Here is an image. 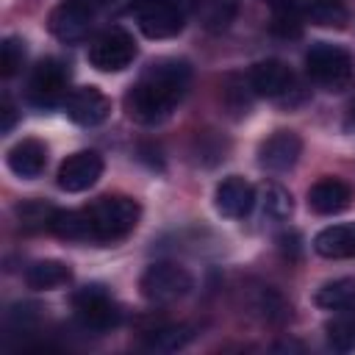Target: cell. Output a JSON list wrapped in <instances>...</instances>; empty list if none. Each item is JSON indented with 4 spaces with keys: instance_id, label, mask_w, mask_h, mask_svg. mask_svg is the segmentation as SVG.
<instances>
[{
    "instance_id": "cell-10",
    "label": "cell",
    "mask_w": 355,
    "mask_h": 355,
    "mask_svg": "<svg viewBox=\"0 0 355 355\" xmlns=\"http://www.w3.org/2000/svg\"><path fill=\"white\" fill-rule=\"evenodd\" d=\"M64 111L72 122L92 128V125L105 122V116L111 114V100L97 86H80L64 97Z\"/></svg>"
},
{
    "instance_id": "cell-6",
    "label": "cell",
    "mask_w": 355,
    "mask_h": 355,
    "mask_svg": "<svg viewBox=\"0 0 355 355\" xmlns=\"http://www.w3.org/2000/svg\"><path fill=\"white\" fill-rule=\"evenodd\" d=\"M136 58V42L125 28H108L89 44V61L100 72H122Z\"/></svg>"
},
{
    "instance_id": "cell-18",
    "label": "cell",
    "mask_w": 355,
    "mask_h": 355,
    "mask_svg": "<svg viewBox=\"0 0 355 355\" xmlns=\"http://www.w3.org/2000/svg\"><path fill=\"white\" fill-rule=\"evenodd\" d=\"M313 250L322 258H355V225H330L316 233Z\"/></svg>"
},
{
    "instance_id": "cell-21",
    "label": "cell",
    "mask_w": 355,
    "mask_h": 355,
    "mask_svg": "<svg viewBox=\"0 0 355 355\" xmlns=\"http://www.w3.org/2000/svg\"><path fill=\"white\" fill-rule=\"evenodd\" d=\"M50 230L61 239H69V241H92L86 211H55Z\"/></svg>"
},
{
    "instance_id": "cell-25",
    "label": "cell",
    "mask_w": 355,
    "mask_h": 355,
    "mask_svg": "<svg viewBox=\"0 0 355 355\" xmlns=\"http://www.w3.org/2000/svg\"><path fill=\"white\" fill-rule=\"evenodd\" d=\"M17 216H19V225L25 230H50L53 225V216H55V208L42 202V200H28L17 208Z\"/></svg>"
},
{
    "instance_id": "cell-19",
    "label": "cell",
    "mask_w": 355,
    "mask_h": 355,
    "mask_svg": "<svg viewBox=\"0 0 355 355\" xmlns=\"http://www.w3.org/2000/svg\"><path fill=\"white\" fill-rule=\"evenodd\" d=\"M72 280V269L61 261H36L25 272V283L36 291H53Z\"/></svg>"
},
{
    "instance_id": "cell-16",
    "label": "cell",
    "mask_w": 355,
    "mask_h": 355,
    "mask_svg": "<svg viewBox=\"0 0 355 355\" xmlns=\"http://www.w3.org/2000/svg\"><path fill=\"white\" fill-rule=\"evenodd\" d=\"M6 164L8 169L17 175V178H25V180H33L44 172L47 166V147L39 141V139H22L17 141L8 155H6Z\"/></svg>"
},
{
    "instance_id": "cell-15",
    "label": "cell",
    "mask_w": 355,
    "mask_h": 355,
    "mask_svg": "<svg viewBox=\"0 0 355 355\" xmlns=\"http://www.w3.org/2000/svg\"><path fill=\"white\" fill-rule=\"evenodd\" d=\"M352 202V189L338 178H322L308 189V208L322 216L341 214Z\"/></svg>"
},
{
    "instance_id": "cell-35",
    "label": "cell",
    "mask_w": 355,
    "mask_h": 355,
    "mask_svg": "<svg viewBox=\"0 0 355 355\" xmlns=\"http://www.w3.org/2000/svg\"><path fill=\"white\" fill-rule=\"evenodd\" d=\"M136 3L141 6V3H161V0H136Z\"/></svg>"
},
{
    "instance_id": "cell-8",
    "label": "cell",
    "mask_w": 355,
    "mask_h": 355,
    "mask_svg": "<svg viewBox=\"0 0 355 355\" xmlns=\"http://www.w3.org/2000/svg\"><path fill=\"white\" fill-rule=\"evenodd\" d=\"M92 22H94V8L83 0H67V3H58L50 17H47V28L55 39L61 42H80L89 36L92 31Z\"/></svg>"
},
{
    "instance_id": "cell-2",
    "label": "cell",
    "mask_w": 355,
    "mask_h": 355,
    "mask_svg": "<svg viewBox=\"0 0 355 355\" xmlns=\"http://www.w3.org/2000/svg\"><path fill=\"white\" fill-rule=\"evenodd\" d=\"M83 211L89 219V236L97 244H111V241H119L128 233H133V227L139 225V214H141L139 202L125 194L100 197Z\"/></svg>"
},
{
    "instance_id": "cell-1",
    "label": "cell",
    "mask_w": 355,
    "mask_h": 355,
    "mask_svg": "<svg viewBox=\"0 0 355 355\" xmlns=\"http://www.w3.org/2000/svg\"><path fill=\"white\" fill-rule=\"evenodd\" d=\"M189 78H191V69L186 61L161 58L150 64L141 72V78L130 86V92L125 94L128 116L141 125H155L166 119L175 111V105L183 100Z\"/></svg>"
},
{
    "instance_id": "cell-29",
    "label": "cell",
    "mask_w": 355,
    "mask_h": 355,
    "mask_svg": "<svg viewBox=\"0 0 355 355\" xmlns=\"http://www.w3.org/2000/svg\"><path fill=\"white\" fill-rule=\"evenodd\" d=\"M250 92H244V83H239L236 75H227V80H225V103H227V108L233 114H241V111L247 114V108H250Z\"/></svg>"
},
{
    "instance_id": "cell-12",
    "label": "cell",
    "mask_w": 355,
    "mask_h": 355,
    "mask_svg": "<svg viewBox=\"0 0 355 355\" xmlns=\"http://www.w3.org/2000/svg\"><path fill=\"white\" fill-rule=\"evenodd\" d=\"M139 28L150 39H172L183 31V14L178 6L161 0V3H141L136 11Z\"/></svg>"
},
{
    "instance_id": "cell-32",
    "label": "cell",
    "mask_w": 355,
    "mask_h": 355,
    "mask_svg": "<svg viewBox=\"0 0 355 355\" xmlns=\"http://www.w3.org/2000/svg\"><path fill=\"white\" fill-rule=\"evenodd\" d=\"M0 114H3V122H0V130H3V133H8V130L14 128V122H17V111H14V105H11V100H8V97H3V105H0Z\"/></svg>"
},
{
    "instance_id": "cell-27",
    "label": "cell",
    "mask_w": 355,
    "mask_h": 355,
    "mask_svg": "<svg viewBox=\"0 0 355 355\" xmlns=\"http://www.w3.org/2000/svg\"><path fill=\"white\" fill-rule=\"evenodd\" d=\"M22 61H25V42L17 39V36H8L3 42V50H0V72H3V78L17 75Z\"/></svg>"
},
{
    "instance_id": "cell-3",
    "label": "cell",
    "mask_w": 355,
    "mask_h": 355,
    "mask_svg": "<svg viewBox=\"0 0 355 355\" xmlns=\"http://www.w3.org/2000/svg\"><path fill=\"white\" fill-rule=\"evenodd\" d=\"M305 69H308L311 80L316 86L327 89V92H344L355 80V61H352V55L344 47L327 44V42H316L308 50Z\"/></svg>"
},
{
    "instance_id": "cell-17",
    "label": "cell",
    "mask_w": 355,
    "mask_h": 355,
    "mask_svg": "<svg viewBox=\"0 0 355 355\" xmlns=\"http://www.w3.org/2000/svg\"><path fill=\"white\" fill-rule=\"evenodd\" d=\"M313 302L322 311L333 313H355V277H336L316 288Z\"/></svg>"
},
{
    "instance_id": "cell-23",
    "label": "cell",
    "mask_w": 355,
    "mask_h": 355,
    "mask_svg": "<svg viewBox=\"0 0 355 355\" xmlns=\"http://www.w3.org/2000/svg\"><path fill=\"white\" fill-rule=\"evenodd\" d=\"M261 208H263V216L283 222L294 211L291 194L283 186H277V183H263V189H261Z\"/></svg>"
},
{
    "instance_id": "cell-26",
    "label": "cell",
    "mask_w": 355,
    "mask_h": 355,
    "mask_svg": "<svg viewBox=\"0 0 355 355\" xmlns=\"http://www.w3.org/2000/svg\"><path fill=\"white\" fill-rule=\"evenodd\" d=\"M308 17L316 22V25H336L341 28L347 22V11L338 6V0H313V6L308 8Z\"/></svg>"
},
{
    "instance_id": "cell-7",
    "label": "cell",
    "mask_w": 355,
    "mask_h": 355,
    "mask_svg": "<svg viewBox=\"0 0 355 355\" xmlns=\"http://www.w3.org/2000/svg\"><path fill=\"white\" fill-rule=\"evenodd\" d=\"M67 83H69V69L55 58H44L33 67L28 78V100L42 108L55 105L58 100L67 97Z\"/></svg>"
},
{
    "instance_id": "cell-31",
    "label": "cell",
    "mask_w": 355,
    "mask_h": 355,
    "mask_svg": "<svg viewBox=\"0 0 355 355\" xmlns=\"http://www.w3.org/2000/svg\"><path fill=\"white\" fill-rule=\"evenodd\" d=\"M277 247H280V252H283L288 261H297V258H300V236H297L294 230L280 233V236H277Z\"/></svg>"
},
{
    "instance_id": "cell-33",
    "label": "cell",
    "mask_w": 355,
    "mask_h": 355,
    "mask_svg": "<svg viewBox=\"0 0 355 355\" xmlns=\"http://www.w3.org/2000/svg\"><path fill=\"white\" fill-rule=\"evenodd\" d=\"M344 128L347 130H355V100L349 103V108H347V116H344Z\"/></svg>"
},
{
    "instance_id": "cell-4",
    "label": "cell",
    "mask_w": 355,
    "mask_h": 355,
    "mask_svg": "<svg viewBox=\"0 0 355 355\" xmlns=\"http://www.w3.org/2000/svg\"><path fill=\"white\" fill-rule=\"evenodd\" d=\"M191 286H194L191 275L180 263H172V261H158V263L147 266L139 280L141 297L150 302H158V305L186 297L191 291Z\"/></svg>"
},
{
    "instance_id": "cell-11",
    "label": "cell",
    "mask_w": 355,
    "mask_h": 355,
    "mask_svg": "<svg viewBox=\"0 0 355 355\" xmlns=\"http://www.w3.org/2000/svg\"><path fill=\"white\" fill-rule=\"evenodd\" d=\"M302 153V141L294 130H275L269 139L261 141L258 147V164L266 172H286L297 164Z\"/></svg>"
},
{
    "instance_id": "cell-13",
    "label": "cell",
    "mask_w": 355,
    "mask_h": 355,
    "mask_svg": "<svg viewBox=\"0 0 355 355\" xmlns=\"http://www.w3.org/2000/svg\"><path fill=\"white\" fill-rule=\"evenodd\" d=\"M250 86H252V94L258 97H269V100H277V97H286L294 86V75L291 69L277 61V58H266V61H258L250 75H247Z\"/></svg>"
},
{
    "instance_id": "cell-28",
    "label": "cell",
    "mask_w": 355,
    "mask_h": 355,
    "mask_svg": "<svg viewBox=\"0 0 355 355\" xmlns=\"http://www.w3.org/2000/svg\"><path fill=\"white\" fill-rule=\"evenodd\" d=\"M272 31H275L277 36H300L302 22H300L297 8L288 6V3L277 6V8H275V17H272Z\"/></svg>"
},
{
    "instance_id": "cell-5",
    "label": "cell",
    "mask_w": 355,
    "mask_h": 355,
    "mask_svg": "<svg viewBox=\"0 0 355 355\" xmlns=\"http://www.w3.org/2000/svg\"><path fill=\"white\" fill-rule=\"evenodd\" d=\"M78 322L92 333H108L119 324L122 311L103 286H83L72 294Z\"/></svg>"
},
{
    "instance_id": "cell-14",
    "label": "cell",
    "mask_w": 355,
    "mask_h": 355,
    "mask_svg": "<svg viewBox=\"0 0 355 355\" xmlns=\"http://www.w3.org/2000/svg\"><path fill=\"white\" fill-rule=\"evenodd\" d=\"M216 211L222 216H230V219H241L252 211L255 205V189L252 183H247L244 178L239 175H230L225 178L219 186H216Z\"/></svg>"
},
{
    "instance_id": "cell-34",
    "label": "cell",
    "mask_w": 355,
    "mask_h": 355,
    "mask_svg": "<svg viewBox=\"0 0 355 355\" xmlns=\"http://www.w3.org/2000/svg\"><path fill=\"white\" fill-rule=\"evenodd\" d=\"M83 3H89L92 8H100V6H108L111 0H83Z\"/></svg>"
},
{
    "instance_id": "cell-24",
    "label": "cell",
    "mask_w": 355,
    "mask_h": 355,
    "mask_svg": "<svg viewBox=\"0 0 355 355\" xmlns=\"http://www.w3.org/2000/svg\"><path fill=\"white\" fill-rule=\"evenodd\" d=\"M324 333H327V344L338 352H349L355 349V316L352 313H341L336 319H330L324 324Z\"/></svg>"
},
{
    "instance_id": "cell-9",
    "label": "cell",
    "mask_w": 355,
    "mask_h": 355,
    "mask_svg": "<svg viewBox=\"0 0 355 355\" xmlns=\"http://www.w3.org/2000/svg\"><path fill=\"white\" fill-rule=\"evenodd\" d=\"M100 175H103V158L94 150H80L61 161L55 180L58 189L64 191H86L89 186L97 183Z\"/></svg>"
},
{
    "instance_id": "cell-22",
    "label": "cell",
    "mask_w": 355,
    "mask_h": 355,
    "mask_svg": "<svg viewBox=\"0 0 355 355\" xmlns=\"http://www.w3.org/2000/svg\"><path fill=\"white\" fill-rule=\"evenodd\" d=\"M191 338H194V330L189 324H169V327L150 330L147 347L155 349V352H175L180 347H186Z\"/></svg>"
},
{
    "instance_id": "cell-20",
    "label": "cell",
    "mask_w": 355,
    "mask_h": 355,
    "mask_svg": "<svg viewBox=\"0 0 355 355\" xmlns=\"http://www.w3.org/2000/svg\"><path fill=\"white\" fill-rule=\"evenodd\" d=\"M239 14V0H194V17L205 31H225Z\"/></svg>"
},
{
    "instance_id": "cell-30",
    "label": "cell",
    "mask_w": 355,
    "mask_h": 355,
    "mask_svg": "<svg viewBox=\"0 0 355 355\" xmlns=\"http://www.w3.org/2000/svg\"><path fill=\"white\" fill-rule=\"evenodd\" d=\"M258 311H261L266 319H272V322H275V319H283V316H286V302H283L275 291H269V288H266V291H261Z\"/></svg>"
}]
</instances>
